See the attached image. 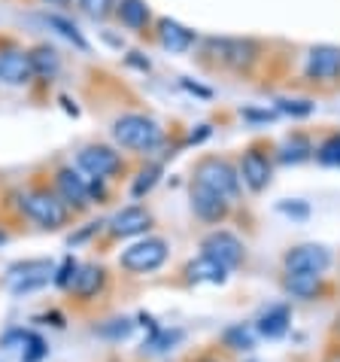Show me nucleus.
Listing matches in <instances>:
<instances>
[{
  "mask_svg": "<svg viewBox=\"0 0 340 362\" xmlns=\"http://www.w3.org/2000/svg\"><path fill=\"white\" fill-rule=\"evenodd\" d=\"M271 174H274L271 158L265 153H258V149H246L243 162H240V177H243V183L253 189V192H265V189L271 186Z\"/></svg>",
  "mask_w": 340,
  "mask_h": 362,
  "instance_id": "14",
  "label": "nucleus"
},
{
  "mask_svg": "<svg viewBox=\"0 0 340 362\" xmlns=\"http://www.w3.org/2000/svg\"><path fill=\"white\" fill-rule=\"evenodd\" d=\"M107 289V268L97 262H85L79 265L73 284H70V296L76 301H92Z\"/></svg>",
  "mask_w": 340,
  "mask_h": 362,
  "instance_id": "12",
  "label": "nucleus"
},
{
  "mask_svg": "<svg viewBox=\"0 0 340 362\" xmlns=\"http://www.w3.org/2000/svg\"><path fill=\"white\" fill-rule=\"evenodd\" d=\"M207 46L216 52V58L231 70H249L258 58V46L253 40H207Z\"/></svg>",
  "mask_w": 340,
  "mask_h": 362,
  "instance_id": "9",
  "label": "nucleus"
},
{
  "mask_svg": "<svg viewBox=\"0 0 340 362\" xmlns=\"http://www.w3.org/2000/svg\"><path fill=\"white\" fill-rule=\"evenodd\" d=\"M134 332V323L128 317H119V320H109V323H104L101 329H97V335L101 338H109V341H122Z\"/></svg>",
  "mask_w": 340,
  "mask_h": 362,
  "instance_id": "28",
  "label": "nucleus"
},
{
  "mask_svg": "<svg viewBox=\"0 0 340 362\" xmlns=\"http://www.w3.org/2000/svg\"><path fill=\"white\" fill-rule=\"evenodd\" d=\"M279 113H292V116H310L313 113V104L310 100H277Z\"/></svg>",
  "mask_w": 340,
  "mask_h": 362,
  "instance_id": "32",
  "label": "nucleus"
},
{
  "mask_svg": "<svg viewBox=\"0 0 340 362\" xmlns=\"http://www.w3.org/2000/svg\"><path fill=\"white\" fill-rule=\"evenodd\" d=\"M116 13H119V18H122V25L131 28V31H143V28L149 25L146 0H119Z\"/></svg>",
  "mask_w": 340,
  "mask_h": 362,
  "instance_id": "22",
  "label": "nucleus"
},
{
  "mask_svg": "<svg viewBox=\"0 0 340 362\" xmlns=\"http://www.w3.org/2000/svg\"><path fill=\"white\" fill-rule=\"evenodd\" d=\"M228 201L222 195L210 192L204 186H192V210L198 219H204V223H222L228 216Z\"/></svg>",
  "mask_w": 340,
  "mask_h": 362,
  "instance_id": "16",
  "label": "nucleus"
},
{
  "mask_svg": "<svg viewBox=\"0 0 340 362\" xmlns=\"http://www.w3.org/2000/svg\"><path fill=\"white\" fill-rule=\"evenodd\" d=\"M258 341V332L255 326H246V323H234L222 332V344L225 350H234V354H249Z\"/></svg>",
  "mask_w": 340,
  "mask_h": 362,
  "instance_id": "21",
  "label": "nucleus"
},
{
  "mask_svg": "<svg viewBox=\"0 0 340 362\" xmlns=\"http://www.w3.org/2000/svg\"><path fill=\"white\" fill-rule=\"evenodd\" d=\"M46 356H49L46 341L31 332V338H28V344H25V354H22V362H43Z\"/></svg>",
  "mask_w": 340,
  "mask_h": 362,
  "instance_id": "30",
  "label": "nucleus"
},
{
  "mask_svg": "<svg viewBox=\"0 0 340 362\" xmlns=\"http://www.w3.org/2000/svg\"><path fill=\"white\" fill-rule=\"evenodd\" d=\"M31 64H34V74L37 76H46L52 79L58 74V67H61V58H58V52L52 46H37L31 52Z\"/></svg>",
  "mask_w": 340,
  "mask_h": 362,
  "instance_id": "23",
  "label": "nucleus"
},
{
  "mask_svg": "<svg viewBox=\"0 0 340 362\" xmlns=\"http://www.w3.org/2000/svg\"><path fill=\"white\" fill-rule=\"evenodd\" d=\"M109 362H122V359H109Z\"/></svg>",
  "mask_w": 340,
  "mask_h": 362,
  "instance_id": "37",
  "label": "nucleus"
},
{
  "mask_svg": "<svg viewBox=\"0 0 340 362\" xmlns=\"http://www.w3.org/2000/svg\"><path fill=\"white\" fill-rule=\"evenodd\" d=\"M55 192H58V198H61L70 210H73V214H83V210L92 204L85 177H79L73 168H61L55 174Z\"/></svg>",
  "mask_w": 340,
  "mask_h": 362,
  "instance_id": "10",
  "label": "nucleus"
},
{
  "mask_svg": "<svg viewBox=\"0 0 340 362\" xmlns=\"http://www.w3.org/2000/svg\"><path fill=\"white\" fill-rule=\"evenodd\" d=\"M243 116L246 119H265V122L267 119H274V113H255V110H243Z\"/></svg>",
  "mask_w": 340,
  "mask_h": 362,
  "instance_id": "35",
  "label": "nucleus"
},
{
  "mask_svg": "<svg viewBox=\"0 0 340 362\" xmlns=\"http://www.w3.org/2000/svg\"><path fill=\"white\" fill-rule=\"evenodd\" d=\"M76 162L92 180H109V177H116L119 170L125 168L122 156H119L116 149H109V146H101V144L85 146L83 153L76 156Z\"/></svg>",
  "mask_w": 340,
  "mask_h": 362,
  "instance_id": "8",
  "label": "nucleus"
},
{
  "mask_svg": "<svg viewBox=\"0 0 340 362\" xmlns=\"http://www.w3.org/2000/svg\"><path fill=\"white\" fill-rule=\"evenodd\" d=\"M83 6V13H88L92 18H107L116 9V0H76Z\"/></svg>",
  "mask_w": 340,
  "mask_h": 362,
  "instance_id": "31",
  "label": "nucleus"
},
{
  "mask_svg": "<svg viewBox=\"0 0 340 362\" xmlns=\"http://www.w3.org/2000/svg\"><path fill=\"white\" fill-rule=\"evenodd\" d=\"M332 265V250L322 244H301L283 256L286 274H325Z\"/></svg>",
  "mask_w": 340,
  "mask_h": 362,
  "instance_id": "6",
  "label": "nucleus"
},
{
  "mask_svg": "<svg viewBox=\"0 0 340 362\" xmlns=\"http://www.w3.org/2000/svg\"><path fill=\"white\" fill-rule=\"evenodd\" d=\"M113 137L119 146L137 149V153H152L155 146H162L164 132L155 119H149L143 113H125L113 122Z\"/></svg>",
  "mask_w": 340,
  "mask_h": 362,
  "instance_id": "1",
  "label": "nucleus"
},
{
  "mask_svg": "<svg viewBox=\"0 0 340 362\" xmlns=\"http://www.w3.org/2000/svg\"><path fill=\"white\" fill-rule=\"evenodd\" d=\"M49 4H67V0H49Z\"/></svg>",
  "mask_w": 340,
  "mask_h": 362,
  "instance_id": "36",
  "label": "nucleus"
},
{
  "mask_svg": "<svg viewBox=\"0 0 340 362\" xmlns=\"http://www.w3.org/2000/svg\"><path fill=\"white\" fill-rule=\"evenodd\" d=\"M43 22L49 25V28H55L58 34H61L64 40H70L76 49H83V52H88V43H85V37L79 34V28L70 22V18H64V16H58V13H46L43 16Z\"/></svg>",
  "mask_w": 340,
  "mask_h": 362,
  "instance_id": "25",
  "label": "nucleus"
},
{
  "mask_svg": "<svg viewBox=\"0 0 340 362\" xmlns=\"http://www.w3.org/2000/svg\"><path fill=\"white\" fill-rule=\"evenodd\" d=\"M186 284H192V286H201V284H225L228 280V268L225 265H219L216 259H210V256H198L192 259V262L186 265Z\"/></svg>",
  "mask_w": 340,
  "mask_h": 362,
  "instance_id": "18",
  "label": "nucleus"
},
{
  "mask_svg": "<svg viewBox=\"0 0 340 362\" xmlns=\"http://www.w3.org/2000/svg\"><path fill=\"white\" fill-rule=\"evenodd\" d=\"M307 76L319 83H332L340 76V49L337 46H316L307 58Z\"/></svg>",
  "mask_w": 340,
  "mask_h": 362,
  "instance_id": "15",
  "label": "nucleus"
},
{
  "mask_svg": "<svg viewBox=\"0 0 340 362\" xmlns=\"http://www.w3.org/2000/svg\"><path fill=\"white\" fill-rule=\"evenodd\" d=\"M195 186H204L210 192L222 195L228 204L240 195V170L219 156H207L195 165Z\"/></svg>",
  "mask_w": 340,
  "mask_h": 362,
  "instance_id": "2",
  "label": "nucleus"
},
{
  "mask_svg": "<svg viewBox=\"0 0 340 362\" xmlns=\"http://www.w3.org/2000/svg\"><path fill=\"white\" fill-rule=\"evenodd\" d=\"M152 228V214L140 204H131L109 219V235L113 238H137Z\"/></svg>",
  "mask_w": 340,
  "mask_h": 362,
  "instance_id": "13",
  "label": "nucleus"
},
{
  "mask_svg": "<svg viewBox=\"0 0 340 362\" xmlns=\"http://www.w3.org/2000/svg\"><path fill=\"white\" fill-rule=\"evenodd\" d=\"M201 250H204L201 256L216 259V262H219V265H225L228 271L237 268L240 262H243V256H246L243 240H240L234 231H225V228L210 231V235L201 240Z\"/></svg>",
  "mask_w": 340,
  "mask_h": 362,
  "instance_id": "7",
  "label": "nucleus"
},
{
  "mask_svg": "<svg viewBox=\"0 0 340 362\" xmlns=\"http://www.w3.org/2000/svg\"><path fill=\"white\" fill-rule=\"evenodd\" d=\"M158 177H162V165H149V168H143V170L137 174L134 186H131V195H134V198H143L149 189L158 183Z\"/></svg>",
  "mask_w": 340,
  "mask_h": 362,
  "instance_id": "27",
  "label": "nucleus"
},
{
  "mask_svg": "<svg viewBox=\"0 0 340 362\" xmlns=\"http://www.w3.org/2000/svg\"><path fill=\"white\" fill-rule=\"evenodd\" d=\"M249 362H253V359H249Z\"/></svg>",
  "mask_w": 340,
  "mask_h": 362,
  "instance_id": "38",
  "label": "nucleus"
},
{
  "mask_svg": "<svg viewBox=\"0 0 340 362\" xmlns=\"http://www.w3.org/2000/svg\"><path fill=\"white\" fill-rule=\"evenodd\" d=\"M289 323H292V310H289V305H271L262 317H258L255 332L258 335H265V338H271V341H277V338H283L289 332Z\"/></svg>",
  "mask_w": 340,
  "mask_h": 362,
  "instance_id": "19",
  "label": "nucleus"
},
{
  "mask_svg": "<svg viewBox=\"0 0 340 362\" xmlns=\"http://www.w3.org/2000/svg\"><path fill=\"white\" fill-rule=\"evenodd\" d=\"M167 253L170 247L164 238H143L119 256V265L131 274H149V271H158L167 262Z\"/></svg>",
  "mask_w": 340,
  "mask_h": 362,
  "instance_id": "4",
  "label": "nucleus"
},
{
  "mask_svg": "<svg viewBox=\"0 0 340 362\" xmlns=\"http://www.w3.org/2000/svg\"><path fill=\"white\" fill-rule=\"evenodd\" d=\"M283 289L292 298H319L322 296V274H286Z\"/></svg>",
  "mask_w": 340,
  "mask_h": 362,
  "instance_id": "20",
  "label": "nucleus"
},
{
  "mask_svg": "<svg viewBox=\"0 0 340 362\" xmlns=\"http://www.w3.org/2000/svg\"><path fill=\"white\" fill-rule=\"evenodd\" d=\"M76 271H79V262L73 256H67L61 265H58V271H55V277H52V284L58 286V289H70V284H73V277H76Z\"/></svg>",
  "mask_w": 340,
  "mask_h": 362,
  "instance_id": "29",
  "label": "nucleus"
},
{
  "mask_svg": "<svg viewBox=\"0 0 340 362\" xmlns=\"http://www.w3.org/2000/svg\"><path fill=\"white\" fill-rule=\"evenodd\" d=\"M277 210H279V214H286V216H295V219H307L310 216V204H307V201H279Z\"/></svg>",
  "mask_w": 340,
  "mask_h": 362,
  "instance_id": "33",
  "label": "nucleus"
},
{
  "mask_svg": "<svg viewBox=\"0 0 340 362\" xmlns=\"http://www.w3.org/2000/svg\"><path fill=\"white\" fill-rule=\"evenodd\" d=\"M52 277H55V268L49 259H28V262H18L9 268V293L28 296L34 289H43Z\"/></svg>",
  "mask_w": 340,
  "mask_h": 362,
  "instance_id": "5",
  "label": "nucleus"
},
{
  "mask_svg": "<svg viewBox=\"0 0 340 362\" xmlns=\"http://www.w3.org/2000/svg\"><path fill=\"white\" fill-rule=\"evenodd\" d=\"M34 76V64H31V52L18 46H4L0 49V79L9 86H25Z\"/></svg>",
  "mask_w": 340,
  "mask_h": 362,
  "instance_id": "11",
  "label": "nucleus"
},
{
  "mask_svg": "<svg viewBox=\"0 0 340 362\" xmlns=\"http://www.w3.org/2000/svg\"><path fill=\"white\" fill-rule=\"evenodd\" d=\"M22 210L31 223H37L46 231L64 228L67 219H70V207L58 198V192H49V189H31V192H25Z\"/></svg>",
  "mask_w": 340,
  "mask_h": 362,
  "instance_id": "3",
  "label": "nucleus"
},
{
  "mask_svg": "<svg viewBox=\"0 0 340 362\" xmlns=\"http://www.w3.org/2000/svg\"><path fill=\"white\" fill-rule=\"evenodd\" d=\"M195 40H198L195 31H188L186 25L174 22V18H158V43H162L167 52L183 55L195 46Z\"/></svg>",
  "mask_w": 340,
  "mask_h": 362,
  "instance_id": "17",
  "label": "nucleus"
},
{
  "mask_svg": "<svg viewBox=\"0 0 340 362\" xmlns=\"http://www.w3.org/2000/svg\"><path fill=\"white\" fill-rule=\"evenodd\" d=\"M322 362H340V344H332L325 350V356H322Z\"/></svg>",
  "mask_w": 340,
  "mask_h": 362,
  "instance_id": "34",
  "label": "nucleus"
},
{
  "mask_svg": "<svg viewBox=\"0 0 340 362\" xmlns=\"http://www.w3.org/2000/svg\"><path fill=\"white\" fill-rule=\"evenodd\" d=\"M310 153H313L310 140H307L304 134H292L283 146H279V156H277V158H279L283 165H289V162L298 165V162H304V158H310Z\"/></svg>",
  "mask_w": 340,
  "mask_h": 362,
  "instance_id": "24",
  "label": "nucleus"
},
{
  "mask_svg": "<svg viewBox=\"0 0 340 362\" xmlns=\"http://www.w3.org/2000/svg\"><path fill=\"white\" fill-rule=\"evenodd\" d=\"M316 158L322 165H332V168H340V132L337 134H328L322 144L316 149Z\"/></svg>",
  "mask_w": 340,
  "mask_h": 362,
  "instance_id": "26",
  "label": "nucleus"
}]
</instances>
